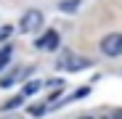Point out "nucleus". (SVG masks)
I'll list each match as a JSON object with an SVG mask.
<instances>
[{
  "instance_id": "6",
  "label": "nucleus",
  "mask_w": 122,
  "mask_h": 119,
  "mask_svg": "<svg viewBox=\"0 0 122 119\" xmlns=\"http://www.w3.org/2000/svg\"><path fill=\"white\" fill-rule=\"evenodd\" d=\"M8 61H11V48H3L0 50V69L8 66Z\"/></svg>"
},
{
  "instance_id": "3",
  "label": "nucleus",
  "mask_w": 122,
  "mask_h": 119,
  "mask_svg": "<svg viewBox=\"0 0 122 119\" xmlns=\"http://www.w3.org/2000/svg\"><path fill=\"white\" fill-rule=\"evenodd\" d=\"M85 66H90V61L88 58H82V56H66V58H61L58 61V69H64V71H80V69H85Z\"/></svg>"
},
{
  "instance_id": "10",
  "label": "nucleus",
  "mask_w": 122,
  "mask_h": 119,
  "mask_svg": "<svg viewBox=\"0 0 122 119\" xmlns=\"http://www.w3.org/2000/svg\"><path fill=\"white\" fill-rule=\"evenodd\" d=\"M8 34H11V27L3 24V27H0V43H3V40H8Z\"/></svg>"
},
{
  "instance_id": "2",
  "label": "nucleus",
  "mask_w": 122,
  "mask_h": 119,
  "mask_svg": "<svg viewBox=\"0 0 122 119\" xmlns=\"http://www.w3.org/2000/svg\"><path fill=\"white\" fill-rule=\"evenodd\" d=\"M101 53L106 56H122V32H112L101 40Z\"/></svg>"
},
{
  "instance_id": "8",
  "label": "nucleus",
  "mask_w": 122,
  "mask_h": 119,
  "mask_svg": "<svg viewBox=\"0 0 122 119\" xmlns=\"http://www.w3.org/2000/svg\"><path fill=\"white\" fill-rule=\"evenodd\" d=\"M88 93H90V87H80V90H74V93L69 95V101H77V98H85Z\"/></svg>"
},
{
  "instance_id": "13",
  "label": "nucleus",
  "mask_w": 122,
  "mask_h": 119,
  "mask_svg": "<svg viewBox=\"0 0 122 119\" xmlns=\"http://www.w3.org/2000/svg\"><path fill=\"white\" fill-rule=\"evenodd\" d=\"M82 119H90V116H82Z\"/></svg>"
},
{
  "instance_id": "12",
  "label": "nucleus",
  "mask_w": 122,
  "mask_h": 119,
  "mask_svg": "<svg viewBox=\"0 0 122 119\" xmlns=\"http://www.w3.org/2000/svg\"><path fill=\"white\" fill-rule=\"evenodd\" d=\"M112 119H122V109H117V111L112 114Z\"/></svg>"
},
{
  "instance_id": "5",
  "label": "nucleus",
  "mask_w": 122,
  "mask_h": 119,
  "mask_svg": "<svg viewBox=\"0 0 122 119\" xmlns=\"http://www.w3.org/2000/svg\"><path fill=\"white\" fill-rule=\"evenodd\" d=\"M24 101H27V95H24V93H21V95H13L11 101H5L3 106H0V111H11V109H19V106H21Z\"/></svg>"
},
{
  "instance_id": "4",
  "label": "nucleus",
  "mask_w": 122,
  "mask_h": 119,
  "mask_svg": "<svg viewBox=\"0 0 122 119\" xmlns=\"http://www.w3.org/2000/svg\"><path fill=\"white\" fill-rule=\"evenodd\" d=\"M35 45H37V48H43V50H56V48H58V32H56V29H48V32L40 37Z\"/></svg>"
},
{
  "instance_id": "7",
  "label": "nucleus",
  "mask_w": 122,
  "mask_h": 119,
  "mask_svg": "<svg viewBox=\"0 0 122 119\" xmlns=\"http://www.w3.org/2000/svg\"><path fill=\"white\" fill-rule=\"evenodd\" d=\"M77 5H80V0H66V3H58V8H61V11H74Z\"/></svg>"
},
{
  "instance_id": "11",
  "label": "nucleus",
  "mask_w": 122,
  "mask_h": 119,
  "mask_svg": "<svg viewBox=\"0 0 122 119\" xmlns=\"http://www.w3.org/2000/svg\"><path fill=\"white\" fill-rule=\"evenodd\" d=\"M45 111H48L45 106H32V109H29V114H35V116H40V114H45Z\"/></svg>"
},
{
  "instance_id": "1",
  "label": "nucleus",
  "mask_w": 122,
  "mask_h": 119,
  "mask_svg": "<svg viewBox=\"0 0 122 119\" xmlns=\"http://www.w3.org/2000/svg\"><path fill=\"white\" fill-rule=\"evenodd\" d=\"M40 27H43V13L40 11H27L24 16H21V21H19V29H21L24 34H29V32H37Z\"/></svg>"
},
{
  "instance_id": "9",
  "label": "nucleus",
  "mask_w": 122,
  "mask_h": 119,
  "mask_svg": "<svg viewBox=\"0 0 122 119\" xmlns=\"http://www.w3.org/2000/svg\"><path fill=\"white\" fill-rule=\"evenodd\" d=\"M40 85H43V82H29V85L24 87V95H32V93H37V90H40Z\"/></svg>"
}]
</instances>
